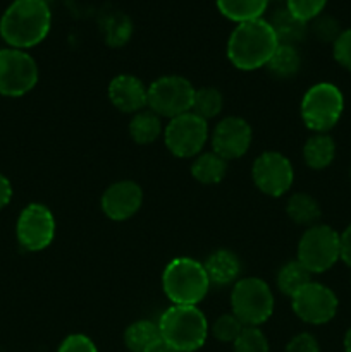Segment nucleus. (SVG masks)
Instances as JSON below:
<instances>
[{"label":"nucleus","instance_id":"nucleus-1","mask_svg":"<svg viewBox=\"0 0 351 352\" xmlns=\"http://www.w3.org/2000/svg\"><path fill=\"white\" fill-rule=\"evenodd\" d=\"M52 26L50 6L43 0H14L0 17V36L10 48L36 47Z\"/></svg>","mask_w":351,"mask_h":352},{"label":"nucleus","instance_id":"nucleus-2","mask_svg":"<svg viewBox=\"0 0 351 352\" xmlns=\"http://www.w3.org/2000/svg\"><path fill=\"white\" fill-rule=\"evenodd\" d=\"M277 45L279 40L270 23L255 19L234 28L227 40L226 54L231 64L240 71H257L267 65Z\"/></svg>","mask_w":351,"mask_h":352},{"label":"nucleus","instance_id":"nucleus-3","mask_svg":"<svg viewBox=\"0 0 351 352\" xmlns=\"http://www.w3.org/2000/svg\"><path fill=\"white\" fill-rule=\"evenodd\" d=\"M210 285L205 267L195 258H174L162 274V289L172 305L198 306L209 294Z\"/></svg>","mask_w":351,"mask_h":352},{"label":"nucleus","instance_id":"nucleus-4","mask_svg":"<svg viewBox=\"0 0 351 352\" xmlns=\"http://www.w3.org/2000/svg\"><path fill=\"white\" fill-rule=\"evenodd\" d=\"M162 340L178 352H195L209 337L210 325L198 306L172 305L158 320Z\"/></svg>","mask_w":351,"mask_h":352},{"label":"nucleus","instance_id":"nucleus-5","mask_svg":"<svg viewBox=\"0 0 351 352\" xmlns=\"http://www.w3.org/2000/svg\"><path fill=\"white\" fill-rule=\"evenodd\" d=\"M274 292L258 277L240 278L231 291V309L244 327H260L274 313Z\"/></svg>","mask_w":351,"mask_h":352},{"label":"nucleus","instance_id":"nucleus-6","mask_svg":"<svg viewBox=\"0 0 351 352\" xmlns=\"http://www.w3.org/2000/svg\"><path fill=\"white\" fill-rule=\"evenodd\" d=\"M344 110V96L341 89L332 82H317L310 86L301 98L299 113L313 133H329Z\"/></svg>","mask_w":351,"mask_h":352},{"label":"nucleus","instance_id":"nucleus-7","mask_svg":"<svg viewBox=\"0 0 351 352\" xmlns=\"http://www.w3.org/2000/svg\"><path fill=\"white\" fill-rule=\"evenodd\" d=\"M296 260L310 274H323L341 260V236L329 226L308 227L298 241Z\"/></svg>","mask_w":351,"mask_h":352},{"label":"nucleus","instance_id":"nucleus-8","mask_svg":"<svg viewBox=\"0 0 351 352\" xmlns=\"http://www.w3.org/2000/svg\"><path fill=\"white\" fill-rule=\"evenodd\" d=\"M195 91L191 82L182 76H162L148 86V105L158 117L174 119L186 112H191Z\"/></svg>","mask_w":351,"mask_h":352},{"label":"nucleus","instance_id":"nucleus-9","mask_svg":"<svg viewBox=\"0 0 351 352\" xmlns=\"http://www.w3.org/2000/svg\"><path fill=\"white\" fill-rule=\"evenodd\" d=\"M38 64L26 50L0 48V95L19 98L36 86Z\"/></svg>","mask_w":351,"mask_h":352},{"label":"nucleus","instance_id":"nucleus-10","mask_svg":"<svg viewBox=\"0 0 351 352\" xmlns=\"http://www.w3.org/2000/svg\"><path fill=\"white\" fill-rule=\"evenodd\" d=\"M210 138L209 122L193 112L174 117L164 127V143L178 158H195Z\"/></svg>","mask_w":351,"mask_h":352},{"label":"nucleus","instance_id":"nucleus-11","mask_svg":"<svg viewBox=\"0 0 351 352\" xmlns=\"http://www.w3.org/2000/svg\"><path fill=\"white\" fill-rule=\"evenodd\" d=\"M55 229L57 226L52 210L41 203H30L26 208H23L17 219V243L30 253H38L47 250L54 243Z\"/></svg>","mask_w":351,"mask_h":352},{"label":"nucleus","instance_id":"nucleus-12","mask_svg":"<svg viewBox=\"0 0 351 352\" xmlns=\"http://www.w3.org/2000/svg\"><path fill=\"white\" fill-rule=\"evenodd\" d=\"M251 179L260 192L272 198H281L295 182V168L291 160L281 151H264L253 162Z\"/></svg>","mask_w":351,"mask_h":352},{"label":"nucleus","instance_id":"nucleus-13","mask_svg":"<svg viewBox=\"0 0 351 352\" xmlns=\"http://www.w3.org/2000/svg\"><path fill=\"white\" fill-rule=\"evenodd\" d=\"M291 308L301 322L308 325H326L336 316L339 301L332 289L310 280L292 296Z\"/></svg>","mask_w":351,"mask_h":352},{"label":"nucleus","instance_id":"nucleus-14","mask_svg":"<svg viewBox=\"0 0 351 352\" xmlns=\"http://www.w3.org/2000/svg\"><path fill=\"white\" fill-rule=\"evenodd\" d=\"M212 150L224 160H237L248 153L253 141V129L243 117L231 116L217 122L210 134Z\"/></svg>","mask_w":351,"mask_h":352},{"label":"nucleus","instance_id":"nucleus-15","mask_svg":"<svg viewBox=\"0 0 351 352\" xmlns=\"http://www.w3.org/2000/svg\"><path fill=\"white\" fill-rule=\"evenodd\" d=\"M143 205V189L134 181H117L103 191L100 206L107 219L124 222L136 215Z\"/></svg>","mask_w":351,"mask_h":352},{"label":"nucleus","instance_id":"nucleus-16","mask_svg":"<svg viewBox=\"0 0 351 352\" xmlns=\"http://www.w3.org/2000/svg\"><path fill=\"white\" fill-rule=\"evenodd\" d=\"M110 103L123 113H138L147 109L148 88L133 74H119L110 81L107 89Z\"/></svg>","mask_w":351,"mask_h":352},{"label":"nucleus","instance_id":"nucleus-17","mask_svg":"<svg viewBox=\"0 0 351 352\" xmlns=\"http://www.w3.org/2000/svg\"><path fill=\"white\" fill-rule=\"evenodd\" d=\"M210 284L224 285L236 284L241 275V260L236 253L229 250H217L203 263Z\"/></svg>","mask_w":351,"mask_h":352},{"label":"nucleus","instance_id":"nucleus-18","mask_svg":"<svg viewBox=\"0 0 351 352\" xmlns=\"http://www.w3.org/2000/svg\"><path fill=\"white\" fill-rule=\"evenodd\" d=\"M336 158V141L327 133H315L303 146V160L313 170H323Z\"/></svg>","mask_w":351,"mask_h":352},{"label":"nucleus","instance_id":"nucleus-19","mask_svg":"<svg viewBox=\"0 0 351 352\" xmlns=\"http://www.w3.org/2000/svg\"><path fill=\"white\" fill-rule=\"evenodd\" d=\"M268 23H270L279 43L295 45V47L298 41L305 40L306 31H308V23L298 19L288 7L275 10Z\"/></svg>","mask_w":351,"mask_h":352},{"label":"nucleus","instance_id":"nucleus-20","mask_svg":"<svg viewBox=\"0 0 351 352\" xmlns=\"http://www.w3.org/2000/svg\"><path fill=\"white\" fill-rule=\"evenodd\" d=\"M227 174V160L215 151H202L196 155L191 164V175L200 184L213 186L219 184Z\"/></svg>","mask_w":351,"mask_h":352},{"label":"nucleus","instance_id":"nucleus-21","mask_svg":"<svg viewBox=\"0 0 351 352\" xmlns=\"http://www.w3.org/2000/svg\"><path fill=\"white\" fill-rule=\"evenodd\" d=\"M286 213L291 222H295L296 226L306 227V229L317 226L322 217L319 201L308 192H295L289 196L288 203H286Z\"/></svg>","mask_w":351,"mask_h":352},{"label":"nucleus","instance_id":"nucleus-22","mask_svg":"<svg viewBox=\"0 0 351 352\" xmlns=\"http://www.w3.org/2000/svg\"><path fill=\"white\" fill-rule=\"evenodd\" d=\"M267 6L268 0H217L219 12L236 24L262 19Z\"/></svg>","mask_w":351,"mask_h":352},{"label":"nucleus","instance_id":"nucleus-23","mask_svg":"<svg viewBox=\"0 0 351 352\" xmlns=\"http://www.w3.org/2000/svg\"><path fill=\"white\" fill-rule=\"evenodd\" d=\"M129 136L134 143L138 144H151L164 136V127H162V119L157 113L148 110L134 113L133 119L129 120Z\"/></svg>","mask_w":351,"mask_h":352},{"label":"nucleus","instance_id":"nucleus-24","mask_svg":"<svg viewBox=\"0 0 351 352\" xmlns=\"http://www.w3.org/2000/svg\"><path fill=\"white\" fill-rule=\"evenodd\" d=\"M265 67L268 69V72L274 78L289 79L299 72V67H301V55H299L298 48L295 45L279 43Z\"/></svg>","mask_w":351,"mask_h":352},{"label":"nucleus","instance_id":"nucleus-25","mask_svg":"<svg viewBox=\"0 0 351 352\" xmlns=\"http://www.w3.org/2000/svg\"><path fill=\"white\" fill-rule=\"evenodd\" d=\"M158 339H162L158 323L150 320H138L124 332V344L131 352H145Z\"/></svg>","mask_w":351,"mask_h":352},{"label":"nucleus","instance_id":"nucleus-26","mask_svg":"<svg viewBox=\"0 0 351 352\" xmlns=\"http://www.w3.org/2000/svg\"><path fill=\"white\" fill-rule=\"evenodd\" d=\"M310 280H312V274L298 260H292L279 268L275 284H277V289L282 294L288 296V298H292Z\"/></svg>","mask_w":351,"mask_h":352},{"label":"nucleus","instance_id":"nucleus-27","mask_svg":"<svg viewBox=\"0 0 351 352\" xmlns=\"http://www.w3.org/2000/svg\"><path fill=\"white\" fill-rule=\"evenodd\" d=\"M224 109V96L217 88H200L195 91V98H193L191 112L202 117L203 120L209 122L210 119H215Z\"/></svg>","mask_w":351,"mask_h":352},{"label":"nucleus","instance_id":"nucleus-28","mask_svg":"<svg viewBox=\"0 0 351 352\" xmlns=\"http://www.w3.org/2000/svg\"><path fill=\"white\" fill-rule=\"evenodd\" d=\"M131 33H133V24H131L129 17L120 12L107 16L105 23H103V36L110 47L126 45L129 41Z\"/></svg>","mask_w":351,"mask_h":352},{"label":"nucleus","instance_id":"nucleus-29","mask_svg":"<svg viewBox=\"0 0 351 352\" xmlns=\"http://www.w3.org/2000/svg\"><path fill=\"white\" fill-rule=\"evenodd\" d=\"M243 329L244 325L237 320L236 315H233V313H226V315L219 316V318L212 323V327H210V333H212L219 342L234 344V340L240 337V333L243 332Z\"/></svg>","mask_w":351,"mask_h":352},{"label":"nucleus","instance_id":"nucleus-30","mask_svg":"<svg viewBox=\"0 0 351 352\" xmlns=\"http://www.w3.org/2000/svg\"><path fill=\"white\" fill-rule=\"evenodd\" d=\"M268 340L258 327H244L234 340V352H268Z\"/></svg>","mask_w":351,"mask_h":352},{"label":"nucleus","instance_id":"nucleus-31","mask_svg":"<svg viewBox=\"0 0 351 352\" xmlns=\"http://www.w3.org/2000/svg\"><path fill=\"white\" fill-rule=\"evenodd\" d=\"M326 6L327 0H286V7L305 23L319 17Z\"/></svg>","mask_w":351,"mask_h":352},{"label":"nucleus","instance_id":"nucleus-32","mask_svg":"<svg viewBox=\"0 0 351 352\" xmlns=\"http://www.w3.org/2000/svg\"><path fill=\"white\" fill-rule=\"evenodd\" d=\"M312 31L320 41H326V43L327 41H332L334 43L341 34L339 23L334 17L322 16V14L312 21Z\"/></svg>","mask_w":351,"mask_h":352},{"label":"nucleus","instance_id":"nucleus-33","mask_svg":"<svg viewBox=\"0 0 351 352\" xmlns=\"http://www.w3.org/2000/svg\"><path fill=\"white\" fill-rule=\"evenodd\" d=\"M332 54L341 67L351 71V28L341 31L337 40L332 43Z\"/></svg>","mask_w":351,"mask_h":352},{"label":"nucleus","instance_id":"nucleus-34","mask_svg":"<svg viewBox=\"0 0 351 352\" xmlns=\"http://www.w3.org/2000/svg\"><path fill=\"white\" fill-rule=\"evenodd\" d=\"M57 352H98L95 342L83 333H72L62 340Z\"/></svg>","mask_w":351,"mask_h":352},{"label":"nucleus","instance_id":"nucleus-35","mask_svg":"<svg viewBox=\"0 0 351 352\" xmlns=\"http://www.w3.org/2000/svg\"><path fill=\"white\" fill-rule=\"evenodd\" d=\"M286 352H320V346L312 333L301 332L289 340Z\"/></svg>","mask_w":351,"mask_h":352},{"label":"nucleus","instance_id":"nucleus-36","mask_svg":"<svg viewBox=\"0 0 351 352\" xmlns=\"http://www.w3.org/2000/svg\"><path fill=\"white\" fill-rule=\"evenodd\" d=\"M341 236V260L351 268V223L343 230Z\"/></svg>","mask_w":351,"mask_h":352},{"label":"nucleus","instance_id":"nucleus-37","mask_svg":"<svg viewBox=\"0 0 351 352\" xmlns=\"http://www.w3.org/2000/svg\"><path fill=\"white\" fill-rule=\"evenodd\" d=\"M12 199V184L3 174H0V210L6 208Z\"/></svg>","mask_w":351,"mask_h":352},{"label":"nucleus","instance_id":"nucleus-38","mask_svg":"<svg viewBox=\"0 0 351 352\" xmlns=\"http://www.w3.org/2000/svg\"><path fill=\"white\" fill-rule=\"evenodd\" d=\"M145 352H178L174 349V347H171L169 346L167 342H165V340H162V339H158L157 342L155 344H151L150 347H148L147 351Z\"/></svg>","mask_w":351,"mask_h":352},{"label":"nucleus","instance_id":"nucleus-39","mask_svg":"<svg viewBox=\"0 0 351 352\" xmlns=\"http://www.w3.org/2000/svg\"><path fill=\"white\" fill-rule=\"evenodd\" d=\"M344 351L351 352V327L348 329L346 336H344Z\"/></svg>","mask_w":351,"mask_h":352},{"label":"nucleus","instance_id":"nucleus-40","mask_svg":"<svg viewBox=\"0 0 351 352\" xmlns=\"http://www.w3.org/2000/svg\"><path fill=\"white\" fill-rule=\"evenodd\" d=\"M43 2H45V3H48V6H50V3H52V2H55V0H43Z\"/></svg>","mask_w":351,"mask_h":352},{"label":"nucleus","instance_id":"nucleus-41","mask_svg":"<svg viewBox=\"0 0 351 352\" xmlns=\"http://www.w3.org/2000/svg\"><path fill=\"white\" fill-rule=\"evenodd\" d=\"M350 179H351V168H350Z\"/></svg>","mask_w":351,"mask_h":352}]
</instances>
